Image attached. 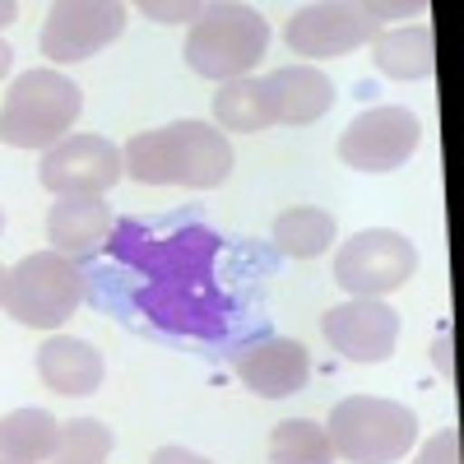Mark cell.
I'll return each mask as SVG.
<instances>
[{"label": "cell", "instance_id": "1", "mask_svg": "<svg viewBox=\"0 0 464 464\" xmlns=\"http://www.w3.org/2000/svg\"><path fill=\"white\" fill-rule=\"evenodd\" d=\"M121 168L140 186L214 190L232 177V144L214 121H172L135 135L121 149Z\"/></svg>", "mask_w": 464, "mask_h": 464}, {"label": "cell", "instance_id": "2", "mask_svg": "<svg viewBox=\"0 0 464 464\" xmlns=\"http://www.w3.org/2000/svg\"><path fill=\"white\" fill-rule=\"evenodd\" d=\"M84 111V89L61 70H24L0 102V140L14 149H52L61 144Z\"/></svg>", "mask_w": 464, "mask_h": 464}, {"label": "cell", "instance_id": "3", "mask_svg": "<svg viewBox=\"0 0 464 464\" xmlns=\"http://www.w3.org/2000/svg\"><path fill=\"white\" fill-rule=\"evenodd\" d=\"M89 284L80 260L61 251H33L14 269H5V316L28 325V330H61L74 312L84 306Z\"/></svg>", "mask_w": 464, "mask_h": 464}, {"label": "cell", "instance_id": "4", "mask_svg": "<svg viewBox=\"0 0 464 464\" xmlns=\"http://www.w3.org/2000/svg\"><path fill=\"white\" fill-rule=\"evenodd\" d=\"M325 437L348 464H395L418 441V413L400 400L348 395L330 409Z\"/></svg>", "mask_w": 464, "mask_h": 464}, {"label": "cell", "instance_id": "5", "mask_svg": "<svg viewBox=\"0 0 464 464\" xmlns=\"http://www.w3.org/2000/svg\"><path fill=\"white\" fill-rule=\"evenodd\" d=\"M269 47V19L251 5H209L200 24H190L186 33V65L205 74V80L232 84L246 80L251 65Z\"/></svg>", "mask_w": 464, "mask_h": 464}, {"label": "cell", "instance_id": "6", "mask_svg": "<svg viewBox=\"0 0 464 464\" xmlns=\"http://www.w3.org/2000/svg\"><path fill=\"white\" fill-rule=\"evenodd\" d=\"M381 14L385 5H353V0H316V5H297L284 24V43L297 56H348L381 37Z\"/></svg>", "mask_w": 464, "mask_h": 464}, {"label": "cell", "instance_id": "7", "mask_svg": "<svg viewBox=\"0 0 464 464\" xmlns=\"http://www.w3.org/2000/svg\"><path fill=\"white\" fill-rule=\"evenodd\" d=\"M418 275V246L395 227H362L334 256V284L353 297H385Z\"/></svg>", "mask_w": 464, "mask_h": 464}, {"label": "cell", "instance_id": "8", "mask_svg": "<svg viewBox=\"0 0 464 464\" xmlns=\"http://www.w3.org/2000/svg\"><path fill=\"white\" fill-rule=\"evenodd\" d=\"M130 10L116 0H61L43 24V56L56 65L89 61L126 33Z\"/></svg>", "mask_w": 464, "mask_h": 464}, {"label": "cell", "instance_id": "9", "mask_svg": "<svg viewBox=\"0 0 464 464\" xmlns=\"http://www.w3.org/2000/svg\"><path fill=\"white\" fill-rule=\"evenodd\" d=\"M422 144V121L409 107H372L339 135V159L358 172H395Z\"/></svg>", "mask_w": 464, "mask_h": 464}, {"label": "cell", "instance_id": "10", "mask_svg": "<svg viewBox=\"0 0 464 464\" xmlns=\"http://www.w3.org/2000/svg\"><path fill=\"white\" fill-rule=\"evenodd\" d=\"M43 186L56 200L70 196H107V190L126 177L121 168V149L102 135H65L43 153Z\"/></svg>", "mask_w": 464, "mask_h": 464}, {"label": "cell", "instance_id": "11", "mask_svg": "<svg viewBox=\"0 0 464 464\" xmlns=\"http://www.w3.org/2000/svg\"><path fill=\"white\" fill-rule=\"evenodd\" d=\"M325 339L334 343V353H343L358 367H376L395 358L400 343V312L385 306L381 297H348L321 316Z\"/></svg>", "mask_w": 464, "mask_h": 464}, {"label": "cell", "instance_id": "12", "mask_svg": "<svg viewBox=\"0 0 464 464\" xmlns=\"http://www.w3.org/2000/svg\"><path fill=\"white\" fill-rule=\"evenodd\" d=\"M232 367H237V381L260 400H288L312 381V358H306V348L297 339H284V334L242 348V353L232 358Z\"/></svg>", "mask_w": 464, "mask_h": 464}, {"label": "cell", "instance_id": "13", "mask_svg": "<svg viewBox=\"0 0 464 464\" xmlns=\"http://www.w3.org/2000/svg\"><path fill=\"white\" fill-rule=\"evenodd\" d=\"M275 126H312L334 107V84L316 65H284L260 80Z\"/></svg>", "mask_w": 464, "mask_h": 464}, {"label": "cell", "instance_id": "14", "mask_svg": "<svg viewBox=\"0 0 464 464\" xmlns=\"http://www.w3.org/2000/svg\"><path fill=\"white\" fill-rule=\"evenodd\" d=\"M37 376H43V385L56 395H93L107 376V367H102V353L89 339L52 334L37 348Z\"/></svg>", "mask_w": 464, "mask_h": 464}, {"label": "cell", "instance_id": "15", "mask_svg": "<svg viewBox=\"0 0 464 464\" xmlns=\"http://www.w3.org/2000/svg\"><path fill=\"white\" fill-rule=\"evenodd\" d=\"M107 232H111V205L102 196H70L56 200L47 214V242L70 260L93 256L107 242Z\"/></svg>", "mask_w": 464, "mask_h": 464}, {"label": "cell", "instance_id": "16", "mask_svg": "<svg viewBox=\"0 0 464 464\" xmlns=\"http://www.w3.org/2000/svg\"><path fill=\"white\" fill-rule=\"evenodd\" d=\"M376 70L391 80H428L437 70V37L432 24H404V28H385L372 43Z\"/></svg>", "mask_w": 464, "mask_h": 464}, {"label": "cell", "instance_id": "17", "mask_svg": "<svg viewBox=\"0 0 464 464\" xmlns=\"http://www.w3.org/2000/svg\"><path fill=\"white\" fill-rule=\"evenodd\" d=\"M61 441V422L47 409H14L0 418V450L10 464H47Z\"/></svg>", "mask_w": 464, "mask_h": 464}, {"label": "cell", "instance_id": "18", "mask_svg": "<svg viewBox=\"0 0 464 464\" xmlns=\"http://www.w3.org/2000/svg\"><path fill=\"white\" fill-rule=\"evenodd\" d=\"M275 246L293 260H316L334 246V214L325 209H312V205H297V209H284L275 218Z\"/></svg>", "mask_w": 464, "mask_h": 464}, {"label": "cell", "instance_id": "19", "mask_svg": "<svg viewBox=\"0 0 464 464\" xmlns=\"http://www.w3.org/2000/svg\"><path fill=\"white\" fill-rule=\"evenodd\" d=\"M214 121L218 130H242V135H260L275 126V116H269V98L260 89V80H232L214 93Z\"/></svg>", "mask_w": 464, "mask_h": 464}, {"label": "cell", "instance_id": "20", "mask_svg": "<svg viewBox=\"0 0 464 464\" xmlns=\"http://www.w3.org/2000/svg\"><path fill=\"white\" fill-rule=\"evenodd\" d=\"M269 459L275 464H334V446L321 422L312 418H288L269 437Z\"/></svg>", "mask_w": 464, "mask_h": 464}, {"label": "cell", "instance_id": "21", "mask_svg": "<svg viewBox=\"0 0 464 464\" xmlns=\"http://www.w3.org/2000/svg\"><path fill=\"white\" fill-rule=\"evenodd\" d=\"M111 455V428H102L98 418H74L61 422V441L47 464H107Z\"/></svg>", "mask_w": 464, "mask_h": 464}, {"label": "cell", "instance_id": "22", "mask_svg": "<svg viewBox=\"0 0 464 464\" xmlns=\"http://www.w3.org/2000/svg\"><path fill=\"white\" fill-rule=\"evenodd\" d=\"M144 14L159 19V24H186V19L200 24L209 14V5H196V0H190V5H181V0H144Z\"/></svg>", "mask_w": 464, "mask_h": 464}, {"label": "cell", "instance_id": "23", "mask_svg": "<svg viewBox=\"0 0 464 464\" xmlns=\"http://www.w3.org/2000/svg\"><path fill=\"white\" fill-rule=\"evenodd\" d=\"M413 464H459V432H455V428L437 432L428 446L418 450V459H413Z\"/></svg>", "mask_w": 464, "mask_h": 464}, {"label": "cell", "instance_id": "24", "mask_svg": "<svg viewBox=\"0 0 464 464\" xmlns=\"http://www.w3.org/2000/svg\"><path fill=\"white\" fill-rule=\"evenodd\" d=\"M149 464H214V459H205V455H196V450H186V446H159Z\"/></svg>", "mask_w": 464, "mask_h": 464}, {"label": "cell", "instance_id": "25", "mask_svg": "<svg viewBox=\"0 0 464 464\" xmlns=\"http://www.w3.org/2000/svg\"><path fill=\"white\" fill-rule=\"evenodd\" d=\"M437 367L450 376V334H437Z\"/></svg>", "mask_w": 464, "mask_h": 464}, {"label": "cell", "instance_id": "26", "mask_svg": "<svg viewBox=\"0 0 464 464\" xmlns=\"http://www.w3.org/2000/svg\"><path fill=\"white\" fill-rule=\"evenodd\" d=\"M19 19V5H14V0H0V28H10Z\"/></svg>", "mask_w": 464, "mask_h": 464}, {"label": "cell", "instance_id": "27", "mask_svg": "<svg viewBox=\"0 0 464 464\" xmlns=\"http://www.w3.org/2000/svg\"><path fill=\"white\" fill-rule=\"evenodd\" d=\"M10 65H14V52H10V43H0V80L10 74Z\"/></svg>", "mask_w": 464, "mask_h": 464}, {"label": "cell", "instance_id": "28", "mask_svg": "<svg viewBox=\"0 0 464 464\" xmlns=\"http://www.w3.org/2000/svg\"><path fill=\"white\" fill-rule=\"evenodd\" d=\"M0 297H5V269H0Z\"/></svg>", "mask_w": 464, "mask_h": 464}, {"label": "cell", "instance_id": "29", "mask_svg": "<svg viewBox=\"0 0 464 464\" xmlns=\"http://www.w3.org/2000/svg\"><path fill=\"white\" fill-rule=\"evenodd\" d=\"M0 464H10V455H5V450H0Z\"/></svg>", "mask_w": 464, "mask_h": 464}, {"label": "cell", "instance_id": "30", "mask_svg": "<svg viewBox=\"0 0 464 464\" xmlns=\"http://www.w3.org/2000/svg\"><path fill=\"white\" fill-rule=\"evenodd\" d=\"M0 232H5V214H0Z\"/></svg>", "mask_w": 464, "mask_h": 464}]
</instances>
